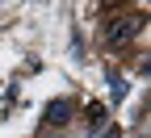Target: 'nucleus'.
<instances>
[{"label":"nucleus","instance_id":"f257e3e1","mask_svg":"<svg viewBox=\"0 0 151 138\" xmlns=\"http://www.w3.org/2000/svg\"><path fill=\"white\" fill-rule=\"evenodd\" d=\"M143 25H147L143 13H122V17H113V21L105 25V42H109V46H126Z\"/></svg>","mask_w":151,"mask_h":138},{"label":"nucleus","instance_id":"f03ea898","mask_svg":"<svg viewBox=\"0 0 151 138\" xmlns=\"http://www.w3.org/2000/svg\"><path fill=\"white\" fill-rule=\"evenodd\" d=\"M67 117H71V101H50L46 105V122L50 126H63Z\"/></svg>","mask_w":151,"mask_h":138},{"label":"nucleus","instance_id":"7ed1b4c3","mask_svg":"<svg viewBox=\"0 0 151 138\" xmlns=\"http://www.w3.org/2000/svg\"><path fill=\"white\" fill-rule=\"evenodd\" d=\"M88 126H92V130L105 126V105H88Z\"/></svg>","mask_w":151,"mask_h":138},{"label":"nucleus","instance_id":"20e7f679","mask_svg":"<svg viewBox=\"0 0 151 138\" xmlns=\"http://www.w3.org/2000/svg\"><path fill=\"white\" fill-rule=\"evenodd\" d=\"M109 92H113V101H122V96H126V84L118 80V75H109Z\"/></svg>","mask_w":151,"mask_h":138},{"label":"nucleus","instance_id":"39448f33","mask_svg":"<svg viewBox=\"0 0 151 138\" xmlns=\"http://www.w3.org/2000/svg\"><path fill=\"white\" fill-rule=\"evenodd\" d=\"M101 138H122V134H118V130H105V134H101Z\"/></svg>","mask_w":151,"mask_h":138}]
</instances>
